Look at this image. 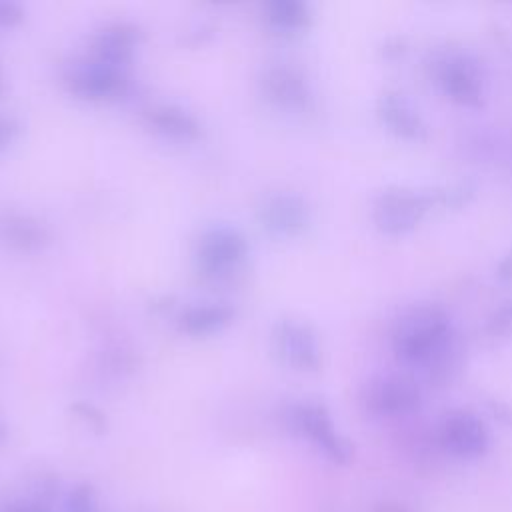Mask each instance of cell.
Wrapping results in <instances>:
<instances>
[{"label":"cell","mask_w":512,"mask_h":512,"mask_svg":"<svg viewBox=\"0 0 512 512\" xmlns=\"http://www.w3.org/2000/svg\"><path fill=\"white\" fill-rule=\"evenodd\" d=\"M392 350L404 366L418 370L426 380H448L460 352L452 316L440 304L412 306L394 322Z\"/></svg>","instance_id":"cell-1"},{"label":"cell","mask_w":512,"mask_h":512,"mask_svg":"<svg viewBox=\"0 0 512 512\" xmlns=\"http://www.w3.org/2000/svg\"><path fill=\"white\" fill-rule=\"evenodd\" d=\"M434 206H440V184L426 188L392 184L374 194L370 214L380 232L400 236L414 230Z\"/></svg>","instance_id":"cell-2"},{"label":"cell","mask_w":512,"mask_h":512,"mask_svg":"<svg viewBox=\"0 0 512 512\" xmlns=\"http://www.w3.org/2000/svg\"><path fill=\"white\" fill-rule=\"evenodd\" d=\"M432 78L454 104L478 108L486 100L488 74L484 62L466 48H446L432 60Z\"/></svg>","instance_id":"cell-3"},{"label":"cell","mask_w":512,"mask_h":512,"mask_svg":"<svg viewBox=\"0 0 512 512\" xmlns=\"http://www.w3.org/2000/svg\"><path fill=\"white\" fill-rule=\"evenodd\" d=\"M288 426L306 438L332 464L346 466L354 458L352 442L336 428L330 410L318 400H300L286 410Z\"/></svg>","instance_id":"cell-4"},{"label":"cell","mask_w":512,"mask_h":512,"mask_svg":"<svg viewBox=\"0 0 512 512\" xmlns=\"http://www.w3.org/2000/svg\"><path fill=\"white\" fill-rule=\"evenodd\" d=\"M250 244L246 236L230 224L208 226L194 248L196 270L212 282L228 280L246 262Z\"/></svg>","instance_id":"cell-5"},{"label":"cell","mask_w":512,"mask_h":512,"mask_svg":"<svg viewBox=\"0 0 512 512\" xmlns=\"http://www.w3.org/2000/svg\"><path fill=\"white\" fill-rule=\"evenodd\" d=\"M424 392L416 376L408 372H384L372 376L362 392L364 408L382 418H400L422 406Z\"/></svg>","instance_id":"cell-6"},{"label":"cell","mask_w":512,"mask_h":512,"mask_svg":"<svg viewBox=\"0 0 512 512\" xmlns=\"http://www.w3.org/2000/svg\"><path fill=\"white\" fill-rule=\"evenodd\" d=\"M130 82V68H122L94 56L72 62L64 72V84L82 100H108L126 92Z\"/></svg>","instance_id":"cell-7"},{"label":"cell","mask_w":512,"mask_h":512,"mask_svg":"<svg viewBox=\"0 0 512 512\" xmlns=\"http://www.w3.org/2000/svg\"><path fill=\"white\" fill-rule=\"evenodd\" d=\"M436 440L448 456L458 460H474L488 452L490 430L474 410L456 408L440 420Z\"/></svg>","instance_id":"cell-8"},{"label":"cell","mask_w":512,"mask_h":512,"mask_svg":"<svg viewBox=\"0 0 512 512\" xmlns=\"http://www.w3.org/2000/svg\"><path fill=\"white\" fill-rule=\"evenodd\" d=\"M272 348L286 366L298 372H316L322 366V344L318 332L304 320H278L272 328Z\"/></svg>","instance_id":"cell-9"},{"label":"cell","mask_w":512,"mask_h":512,"mask_svg":"<svg viewBox=\"0 0 512 512\" xmlns=\"http://www.w3.org/2000/svg\"><path fill=\"white\" fill-rule=\"evenodd\" d=\"M258 222L276 238H296L310 228L312 206L302 194L288 190L274 192L258 206Z\"/></svg>","instance_id":"cell-10"},{"label":"cell","mask_w":512,"mask_h":512,"mask_svg":"<svg viewBox=\"0 0 512 512\" xmlns=\"http://www.w3.org/2000/svg\"><path fill=\"white\" fill-rule=\"evenodd\" d=\"M262 96L286 112H304L312 106L314 92L302 70L290 64H268L258 78Z\"/></svg>","instance_id":"cell-11"},{"label":"cell","mask_w":512,"mask_h":512,"mask_svg":"<svg viewBox=\"0 0 512 512\" xmlns=\"http://www.w3.org/2000/svg\"><path fill=\"white\" fill-rule=\"evenodd\" d=\"M376 116L394 136L422 142L430 136V126L418 106L400 90L384 88L376 96Z\"/></svg>","instance_id":"cell-12"},{"label":"cell","mask_w":512,"mask_h":512,"mask_svg":"<svg viewBox=\"0 0 512 512\" xmlns=\"http://www.w3.org/2000/svg\"><path fill=\"white\" fill-rule=\"evenodd\" d=\"M142 42V30L132 22H110L102 26L90 42V56L130 68L134 54Z\"/></svg>","instance_id":"cell-13"},{"label":"cell","mask_w":512,"mask_h":512,"mask_svg":"<svg viewBox=\"0 0 512 512\" xmlns=\"http://www.w3.org/2000/svg\"><path fill=\"white\" fill-rule=\"evenodd\" d=\"M236 316V308L230 302L222 300H206L186 306L178 314V330L192 338H206L222 332L228 324H232Z\"/></svg>","instance_id":"cell-14"},{"label":"cell","mask_w":512,"mask_h":512,"mask_svg":"<svg viewBox=\"0 0 512 512\" xmlns=\"http://www.w3.org/2000/svg\"><path fill=\"white\" fill-rule=\"evenodd\" d=\"M144 118L148 128L172 142H194L202 134L200 120L188 108L178 104H156L144 112Z\"/></svg>","instance_id":"cell-15"},{"label":"cell","mask_w":512,"mask_h":512,"mask_svg":"<svg viewBox=\"0 0 512 512\" xmlns=\"http://www.w3.org/2000/svg\"><path fill=\"white\" fill-rule=\"evenodd\" d=\"M2 240L20 252H38L50 242V228L32 214L10 212L0 218Z\"/></svg>","instance_id":"cell-16"},{"label":"cell","mask_w":512,"mask_h":512,"mask_svg":"<svg viewBox=\"0 0 512 512\" xmlns=\"http://www.w3.org/2000/svg\"><path fill=\"white\" fill-rule=\"evenodd\" d=\"M262 18L268 28L282 34H294L310 26L312 8L302 0H270L262 4Z\"/></svg>","instance_id":"cell-17"},{"label":"cell","mask_w":512,"mask_h":512,"mask_svg":"<svg viewBox=\"0 0 512 512\" xmlns=\"http://www.w3.org/2000/svg\"><path fill=\"white\" fill-rule=\"evenodd\" d=\"M482 332L488 338L512 336V296L504 298L498 306L490 310V314L482 324Z\"/></svg>","instance_id":"cell-18"},{"label":"cell","mask_w":512,"mask_h":512,"mask_svg":"<svg viewBox=\"0 0 512 512\" xmlns=\"http://www.w3.org/2000/svg\"><path fill=\"white\" fill-rule=\"evenodd\" d=\"M64 512H100L94 486L88 482L74 484L64 498Z\"/></svg>","instance_id":"cell-19"},{"label":"cell","mask_w":512,"mask_h":512,"mask_svg":"<svg viewBox=\"0 0 512 512\" xmlns=\"http://www.w3.org/2000/svg\"><path fill=\"white\" fill-rule=\"evenodd\" d=\"M72 412H74L82 422H86L94 432H104V430H106V416H104L94 404L76 402V404H72Z\"/></svg>","instance_id":"cell-20"},{"label":"cell","mask_w":512,"mask_h":512,"mask_svg":"<svg viewBox=\"0 0 512 512\" xmlns=\"http://www.w3.org/2000/svg\"><path fill=\"white\" fill-rule=\"evenodd\" d=\"M24 20V8L14 0H0V30L14 28Z\"/></svg>","instance_id":"cell-21"},{"label":"cell","mask_w":512,"mask_h":512,"mask_svg":"<svg viewBox=\"0 0 512 512\" xmlns=\"http://www.w3.org/2000/svg\"><path fill=\"white\" fill-rule=\"evenodd\" d=\"M22 132V124L14 116H2L0 114V150H6L12 146Z\"/></svg>","instance_id":"cell-22"},{"label":"cell","mask_w":512,"mask_h":512,"mask_svg":"<svg viewBox=\"0 0 512 512\" xmlns=\"http://www.w3.org/2000/svg\"><path fill=\"white\" fill-rule=\"evenodd\" d=\"M0 512H52V508L36 504V502L26 500V498H16V500H10V502L2 504Z\"/></svg>","instance_id":"cell-23"},{"label":"cell","mask_w":512,"mask_h":512,"mask_svg":"<svg viewBox=\"0 0 512 512\" xmlns=\"http://www.w3.org/2000/svg\"><path fill=\"white\" fill-rule=\"evenodd\" d=\"M494 276L500 282H512V248L502 254V258L494 266Z\"/></svg>","instance_id":"cell-24"},{"label":"cell","mask_w":512,"mask_h":512,"mask_svg":"<svg viewBox=\"0 0 512 512\" xmlns=\"http://www.w3.org/2000/svg\"><path fill=\"white\" fill-rule=\"evenodd\" d=\"M372 512H414V510L396 500H382V502L374 504Z\"/></svg>","instance_id":"cell-25"},{"label":"cell","mask_w":512,"mask_h":512,"mask_svg":"<svg viewBox=\"0 0 512 512\" xmlns=\"http://www.w3.org/2000/svg\"><path fill=\"white\" fill-rule=\"evenodd\" d=\"M6 434H8V428H6V424H4V420L0 418V442L6 438Z\"/></svg>","instance_id":"cell-26"},{"label":"cell","mask_w":512,"mask_h":512,"mask_svg":"<svg viewBox=\"0 0 512 512\" xmlns=\"http://www.w3.org/2000/svg\"><path fill=\"white\" fill-rule=\"evenodd\" d=\"M4 90V74H2V68H0V92Z\"/></svg>","instance_id":"cell-27"}]
</instances>
